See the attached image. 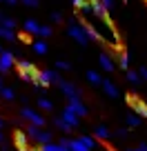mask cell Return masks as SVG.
<instances>
[{
	"instance_id": "cell-34",
	"label": "cell",
	"mask_w": 147,
	"mask_h": 151,
	"mask_svg": "<svg viewBox=\"0 0 147 151\" xmlns=\"http://www.w3.org/2000/svg\"><path fill=\"white\" fill-rule=\"evenodd\" d=\"M51 20H54V22H60V20H62V16L56 11V14H51Z\"/></svg>"
},
{
	"instance_id": "cell-31",
	"label": "cell",
	"mask_w": 147,
	"mask_h": 151,
	"mask_svg": "<svg viewBox=\"0 0 147 151\" xmlns=\"http://www.w3.org/2000/svg\"><path fill=\"white\" fill-rule=\"evenodd\" d=\"M25 7H38V0H20Z\"/></svg>"
},
{
	"instance_id": "cell-37",
	"label": "cell",
	"mask_w": 147,
	"mask_h": 151,
	"mask_svg": "<svg viewBox=\"0 0 147 151\" xmlns=\"http://www.w3.org/2000/svg\"><path fill=\"white\" fill-rule=\"evenodd\" d=\"M5 2H7V5H18L20 0H5Z\"/></svg>"
},
{
	"instance_id": "cell-2",
	"label": "cell",
	"mask_w": 147,
	"mask_h": 151,
	"mask_svg": "<svg viewBox=\"0 0 147 151\" xmlns=\"http://www.w3.org/2000/svg\"><path fill=\"white\" fill-rule=\"evenodd\" d=\"M16 69H18V73H20L22 80H33V82L38 80V73H40V71L36 69L29 60H18V62H16Z\"/></svg>"
},
{
	"instance_id": "cell-35",
	"label": "cell",
	"mask_w": 147,
	"mask_h": 151,
	"mask_svg": "<svg viewBox=\"0 0 147 151\" xmlns=\"http://www.w3.org/2000/svg\"><path fill=\"white\" fill-rule=\"evenodd\" d=\"M100 2H103V5H105V7H107V11H109V9H112V5H114V0H100Z\"/></svg>"
},
{
	"instance_id": "cell-23",
	"label": "cell",
	"mask_w": 147,
	"mask_h": 151,
	"mask_svg": "<svg viewBox=\"0 0 147 151\" xmlns=\"http://www.w3.org/2000/svg\"><path fill=\"white\" fill-rule=\"evenodd\" d=\"M0 38H5V40H14L16 33L11 31V29H5V27H0Z\"/></svg>"
},
{
	"instance_id": "cell-49",
	"label": "cell",
	"mask_w": 147,
	"mask_h": 151,
	"mask_svg": "<svg viewBox=\"0 0 147 151\" xmlns=\"http://www.w3.org/2000/svg\"><path fill=\"white\" fill-rule=\"evenodd\" d=\"M0 53H2V51H0Z\"/></svg>"
},
{
	"instance_id": "cell-6",
	"label": "cell",
	"mask_w": 147,
	"mask_h": 151,
	"mask_svg": "<svg viewBox=\"0 0 147 151\" xmlns=\"http://www.w3.org/2000/svg\"><path fill=\"white\" fill-rule=\"evenodd\" d=\"M67 107H69L71 111L76 113L78 118H85V116H87V107H85V102H83L80 98H71V100H69V104H67Z\"/></svg>"
},
{
	"instance_id": "cell-24",
	"label": "cell",
	"mask_w": 147,
	"mask_h": 151,
	"mask_svg": "<svg viewBox=\"0 0 147 151\" xmlns=\"http://www.w3.org/2000/svg\"><path fill=\"white\" fill-rule=\"evenodd\" d=\"M80 140L85 142L89 149H94V147H96V138H94V136H80Z\"/></svg>"
},
{
	"instance_id": "cell-9",
	"label": "cell",
	"mask_w": 147,
	"mask_h": 151,
	"mask_svg": "<svg viewBox=\"0 0 147 151\" xmlns=\"http://www.w3.org/2000/svg\"><path fill=\"white\" fill-rule=\"evenodd\" d=\"M60 118L65 120V122L69 124V127H78V124H80V118H78V116H76V113H74V111H71L69 107H65V109H62Z\"/></svg>"
},
{
	"instance_id": "cell-45",
	"label": "cell",
	"mask_w": 147,
	"mask_h": 151,
	"mask_svg": "<svg viewBox=\"0 0 147 151\" xmlns=\"http://www.w3.org/2000/svg\"><path fill=\"white\" fill-rule=\"evenodd\" d=\"M18 151H27V149H18Z\"/></svg>"
},
{
	"instance_id": "cell-33",
	"label": "cell",
	"mask_w": 147,
	"mask_h": 151,
	"mask_svg": "<svg viewBox=\"0 0 147 151\" xmlns=\"http://www.w3.org/2000/svg\"><path fill=\"white\" fill-rule=\"evenodd\" d=\"M114 136L116 138H125V136H127V131H125V129H118V131H114Z\"/></svg>"
},
{
	"instance_id": "cell-10",
	"label": "cell",
	"mask_w": 147,
	"mask_h": 151,
	"mask_svg": "<svg viewBox=\"0 0 147 151\" xmlns=\"http://www.w3.org/2000/svg\"><path fill=\"white\" fill-rule=\"evenodd\" d=\"M100 87H103V91H105V96H109V98H118V87L114 85V82L112 80H107V78H105L103 82H100Z\"/></svg>"
},
{
	"instance_id": "cell-42",
	"label": "cell",
	"mask_w": 147,
	"mask_h": 151,
	"mask_svg": "<svg viewBox=\"0 0 147 151\" xmlns=\"http://www.w3.org/2000/svg\"><path fill=\"white\" fill-rule=\"evenodd\" d=\"M2 140H5V136H2V131H0V142H2Z\"/></svg>"
},
{
	"instance_id": "cell-22",
	"label": "cell",
	"mask_w": 147,
	"mask_h": 151,
	"mask_svg": "<svg viewBox=\"0 0 147 151\" xmlns=\"http://www.w3.org/2000/svg\"><path fill=\"white\" fill-rule=\"evenodd\" d=\"M0 96H2L5 100H14V98H16L14 89H9V87H2V89H0Z\"/></svg>"
},
{
	"instance_id": "cell-44",
	"label": "cell",
	"mask_w": 147,
	"mask_h": 151,
	"mask_svg": "<svg viewBox=\"0 0 147 151\" xmlns=\"http://www.w3.org/2000/svg\"><path fill=\"white\" fill-rule=\"evenodd\" d=\"M2 18H5V16H2V14H0V20H2Z\"/></svg>"
},
{
	"instance_id": "cell-18",
	"label": "cell",
	"mask_w": 147,
	"mask_h": 151,
	"mask_svg": "<svg viewBox=\"0 0 147 151\" xmlns=\"http://www.w3.org/2000/svg\"><path fill=\"white\" fill-rule=\"evenodd\" d=\"M54 124H56V127L60 129L62 133H69L71 129H74V127H69V124H67V122H65V120H62V118H56V120H54Z\"/></svg>"
},
{
	"instance_id": "cell-32",
	"label": "cell",
	"mask_w": 147,
	"mask_h": 151,
	"mask_svg": "<svg viewBox=\"0 0 147 151\" xmlns=\"http://www.w3.org/2000/svg\"><path fill=\"white\" fill-rule=\"evenodd\" d=\"M138 76H140V80H147V67H140V69H138Z\"/></svg>"
},
{
	"instance_id": "cell-47",
	"label": "cell",
	"mask_w": 147,
	"mask_h": 151,
	"mask_svg": "<svg viewBox=\"0 0 147 151\" xmlns=\"http://www.w3.org/2000/svg\"><path fill=\"white\" fill-rule=\"evenodd\" d=\"M38 151H43V149H38Z\"/></svg>"
},
{
	"instance_id": "cell-17",
	"label": "cell",
	"mask_w": 147,
	"mask_h": 151,
	"mask_svg": "<svg viewBox=\"0 0 147 151\" xmlns=\"http://www.w3.org/2000/svg\"><path fill=\"white\" fill-rule=\"evenodd\" d=\"M118 65H120V69H123V71H127V69H129V56H127V51H120V56H118Z\"/></svg>"
},
{
	"instance_id": "cell-40",
	"label": "cell",
	"mask_w": 147,
	"mask_h": 151,
	"mask_svg": "<svg viewBox=\"0 0 147 151\" xmlns=\"http://www.w3.org/2000/svg\"><path fill=\"white\" fill-rule=\"evenodd\" d=\"M2 127H5V120H2V116H0V129H2Z\"/></svg>"
},
{
	"instance_id": "cell-20",
	"label": "cell",
	"mask_w": 147,
	"mask_h": 151,
	"mask_svg": "<svg viewBox=\"0 0 147 151\" xmlns=\"http://www.w3.org/2000/svg\"><path fill=\"white\" fill-rule=\"evenodd\" d=\"M38 107L43 109V111H51L54 102H51V100H47V98H38Z\"/></svg>"
},
{
	"instance_id": "cell-8",
	"label": "cell",
	"mask_w": 147,
	"mask_h": 151,
	"mask_svg": "<svg viewBox=\"0 0 147 151\" xmlns=\"http://www.w3.org/2000/svg\"><path fill=\"white\" fill-rule=\"evenodd\" d=\"M14 53H9V51H2L0 53V73H5V71H9L11 67H14Z\"/></svg>"
},
{
	"instance_id": "cell-7",
	"label": "cell",
	"mask_w": 147,
	"mask_h": 151,
	"mask_svg": "<svg viewBox=\"0 0 147 151\" xmlns=\"http://www.w3.org/2000/svg\"><path fill=\"white\" fill-rule=\"evenodd\" d=\"M127 102L132 104V109H134L136 113H140V118H147V104L143 102V100L134 98V96H127Z\"/></svg>"
},
{
	"instance_id": "cell-19",
	"label": "cell",
	"mask_w": 147,
	"mask_h": 151,
	"mask_svg": "<svg viewBox=\"0 0 147 151\" xmlns=\"http://www.w3.org/2000/svg\"><path fill=\"white\" fill-rule=\"evenodd\" d=\"M33 51L40 53V56L47 53V42H45V40H36V42H33Z\"/></svg>"
},
{
	"instance_id": "cell-1",
	"label": "cell",
	"mask_w": 147,
	"mask_h": 151,
	"mask_svg": "<svg viewBox=\"0 0 147 151\" xmlns=\"http://www.w3.org/2000/svg\"><path fill=\"white\" fill-rule=\"evenodd\" d=\"M29 136V140L31 142H38V145H47V142H51V131H45L43 127H38V124H31L29 122V127L25 129Z\"/></svg>"
},
{
	"instance_id": "cell-11",
	"label": "cell",
	"mask_w": 147,
	"mask_h": 151,
	"mask_svg": "<svg viewBox=\"0 0 147 151\" xmlns=\"http://www.w3.org/2000/svg\"><path fill=\"white\" fill-rule=\"evenodd\" d=\"M91 2V14L96 16V18H105V16L109 14L107 11V7L103 5V2H100V0H89Z\"/></svg>"
},
{
	"instance_id": "cell-14",
	"label": "cell",
	"mask_w": 147,
	"mask_h": 151,
	"mask_svg": "<svg viewBox=\"0 0 147 151\" xmlns=\"http://www.w3.org/2000/svg\"><path fill=\"white\" fill-rule=\"evenodd\" d=\"M94 138H96V140H109V138H112V131H109L107 127H103V124H100V127H96Z\"/></svg>"
},
{
	"instance_id": "cell-27",
	"label": "cell",
	"mask_w": 147,
	"mask_h": 151,
	"mask_svg": "<svg viewBox=\"0 0 147 151\" xmlns=\"http://www.w3.org/2000/svg\"><path fill=\"white\" fill-rule=\"evenodd\" d=\"M58 147H60L58 142H47V145H40V149L43 151H58Z\"/></svg>"
},
{
	"instance_id": "cell-41",
	"label": "cell",
	"mask_w": 147,
	"mask_h": 151,
	"mask_svg": "<svg viewBox=\"0 0 147 151\" xmlns=\"http://www.w3.org/2000/svg\"><path fill=\"white\" fill-rule=\"evenodd\" d=\"M2 87H5V85H2V76H0V89H2Z\"/></svg>"
},
{
	"instance_id": "cell-29",
	"label": "cell",
	"mask_w": 147,
	"mask_h": 151,
	"mask_svg": "<svg viewBox=\"0 0 147 151\" xmlns=\"http://www.w3.org/2000/svg\"><path fill=\"white\" fill-rule=\"evenodd\" d=\"M0 24H2L5 29H14V27H16V22H14L11 18H2V20H0Z\"/></svg>"
},
{
	"instance_id": "cell-3",
	"label": "cell",
	"mask_w": 147,
	"mask_h": 151,
	"mask_svg": "<svg viewBox=\"0 0 147 151\" xmlns=\"http://www.w3.org/2000/svg\"><path fill=\"white\" fill-rule=\"evenodd\" d=\"M60 80H62V78L58 76V71L45 69V71H40V73H38V80L33 82V85H36V87H49L51 82H56V85H58Z\"/></svg>"
},
{
	"instance_id": "cell-5",
	"label": "cell",
	"mask_w": 147,
	"mask_h": 151,
	"mask_svg": "<svg viewBox=\"0 0 147 151\" xmlns=\"http://www.w3.org/2000/svg\"><path fill=\"white\" fill-rule=\"evenodd\" d=\"M58 87H60V91L65 93V98H67V100H71V98H80V91H78L74 85H71V82L60 80V82H58Z\"/></svg>"
},
{
	"instance_id": "cell-39",
	"label": "cell",
	"mask_w": 147,
	"mask_h": 151,
	"mask_svg": "<svg viewBox=\"0 0 147 151\" xmlns=\"http://www.w3.org/2000/svg\"><path fill=\"white\" fill-rule=\"evenodd\" d=\"M138 149H140V151H147V145H145V142H143V145L138 147Z\"/></svg>"
},
{
	"instance_id": "cell-13",
	"label": "cell",
	"mask_w": 147,
	"mask_h": 151,
	"mask_svg": "<svg viewBox=\"0 0 147 151\" xmlns=\"http://www.w3.org/2000/svg\"><path fill=\"white\" fill-rule=\"evenodd\" d=\"M69 149H71V151H91L89 147L80 140V138H74V140L69 138Z\"/></svg>"
},
{
	"instance_id": "cell-38",
	"label": "cell",
	"mask_w": 147,
	"mask_h": 151,
	"mask_svg": "<svg viewBox=\"0 0 147 151\" xmlns=\"http://www.w3.org/2000/svg\"><path fill=\"white\" fill-rule=\"evenodd\" d=\"M71 2H74V5H76V7H80L83 2H85V0H71Z\"/></svg>"
},
{
	"instance_id": "cell-12",
	"label": "cell",
	"mask_w": 147,
	"mask_h": 151,
	"mask_svg": "<svg viewBox=\"0 0 147 151\" xmlns=\"http://www.w3.org/2000/svg\"><path fill=\"white\" fill-rule=\"evenodd\" d=\"M14 140H16V145H18V149H27L29 136H27V131H16L14 133Z\"/></svg>"
},
{
	"instance_id": "cell-16",
	"label": "cell",
	"mask_w": 147,
	"mask_h": 151,
	"mask_svg": "<svg viewBox=\"0 0 147 151\" xmlns=\"http://www.w3.org/2000/svg\"><path fill=\"white\" fill-rule=\"evenodd\" d=\"M22 27H25V31H27V33H38L40 31V22H36V20H27Z\"/></svg>"
},
{
	"instance_id": "cell-28",
	"label": "cell",
	"mask_w": 147,
	"mask_h": 151,
	"mask_svg": "<svg viewBox=\"0 0 147 151\" xmlns=\"http://www.w3.org/2000/svg\"><path fill=\"white\" fill-rule=\"evenodd\" d=\"M38 36H43V38L51 36V27H47V24H40V31H38Z\"/></svg>"
},
{
	"instance_id": "cell-48",
	"label": "cell",
	"mask_w": 147,
	"mask_h": 151,
	"mask_svg": "<svg viewBox=\"0 0 147 151\" xmlns=\"http://www.w3.org/2000/svg\"><path fill=\"white\" fill-rule=\"evenodd\" d=\"M2 2H5V0H2Z\"/></svg>"
},
{
	"instance_id": "cell-43",
	"label": "cell",
	"mask_w": 147,
	"mask_h": 151,
	"mask_svg": "<svg viewBox=\"0 0 147 151\" xmlns=\"http://www.w3.org/2000/svg\"><path fill=\"white\" fill-rule=\"evenodd\" d=\"M129 151H140V149H129Z\"/></svg>"
},
{
	"instance_id": "cell-30",
	"label": "cell",
	"mask_w": 147,
	"mask_h": 151,
	"mask_svg": "<svg viewBox=\"0 0 147 151\" xmlns=\"http://www.w3.org/2000/svg\"><path fill=\"white\" fill-rule=\"evenodd\" d=\"M56 67H58V69H62V71H69V69H71V65H69L67 60H58Z\"/></svg>"
},
{
	"instance_id": "cell-15",
	"label": "cell",
	"mask_w": 147,
	"mask_h": 151,
	"mask_svg": "<svg viewBox=\"0 0 147 151\" xmlns=\"http://www.w3.org/2000/svg\"><path fill=\"white\" fill-rule=\"evenodd\" d=\"M98 62H100V67H103L105 71H114V62H112V58H109L107 53H100Z\"/></svg>"
},
{
	"instance_id": "cell-26",
	"label": "cell",
	"mask_w": 147,
	"mask_h": 151,
	"mask_svg": "<svg viewBox=\"0 0 147 151\" xmlns=\"http://www.w3.org/2000/svg\"><path fill=\"white\" fill-rule=\"evenodd\" d=\"M127 124H129V127H138V124H140V118L134 116V113H129V116H127Z\"/></svg>"
},
{
	"instance_id": "cell-21",
	"label": "cell",
	"mask_w": 147,
	"mask_h": 151,
	"mask_svg": "<svg viewBox=\"0 0 147 151\" xmlns=\"http://www.w3.org/2000/svg\"><path fill=\"white\" fill-rule=\"evenodd\" d=\"M87 80H89L91 85H100V82H103V78H100L96 71H87Z\"/></svg>"
},
{
	"instance_id": "cell-4",
	"label": "cell",
	"mask_w": 147,
	"mask_h": 151,
	"mask_svg": "<svg viewBox=\"0 0 147 151\" xmlns=\"http://www.w3.org/2000/svg\"><path fill=\"white\" fill-rule=\"evenodd\" d=\"M20 116H22L27 122H31V124H38V127H45V118L40 116L38 111H33V109H29V107H25L22 111H20Z\"/></svg>"
},
{
	"instance_id": "cell-36",
	"label": "cell",
	"mask_w": 147,
	"mask_h": 151,
	"mask_svg": "<svg viewBox=\"0 0 147 151\" xmlns=\"http://www.w3.org/2000/svg\"><path fill=\"white\" fill-rule=\"evenodd\" d=\"M58 145H60V142H58ZM58 151H71V149H69V147H62V145H60V147H58Z\"/></svg>"
},
{
	"instance_id": "cell-25",
	"label": "cell",
	"mask_w": 147,
	"mask_h": 151,
	"mask_svg": "<svg viewBox=\"0 0 147 151\" xmlns=\"http://www.w3.org/2000/svg\"><path fill=\"white\" fill-rule=\"evenodd\" d=\"M127 80L132 82V85H136V82L140 80V76H138V71H129V69H127Z\"/></svg>"
},
{
	"instance_id": "cell-46",
	"label": "cell",
	"mask_w": 147,
	"mask_h": 151,
	"mask_svg": "<svg viewBox=\"0 0 147 151\" xmlns=\"http://www.w3.org/2000/svg\"><path fill=\"white\" fill-rule=\"evenodd\" d=\"M109 151H116V149H109Z\"/></svg>"
}]
</instances>
